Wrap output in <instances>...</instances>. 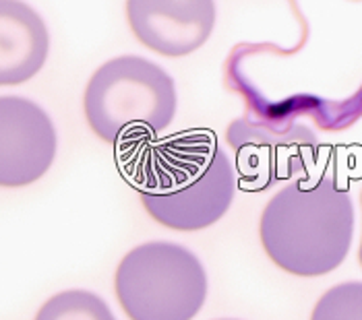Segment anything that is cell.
I'll return each instance as SVG.
<instances>
[{
    "instance_id": "1",
    "label": "cell",
    "mask_w": 362,
    "mask_h": 320,
    "mask_svg": "<svg viewBox=\"0 0 362 320\" xmlns=\"http://www.w3.org/2000/svg\"><path fill=\"white\" fill-rule=\"evenodd\" d=\"M129 170L151 219L174 232L205 230L234 201L236 178L228 153L207 131L143 145Z\"/></svg>"
},
{
    "instance_id": "2",
    "label": "cell",
    "mask_w": 362,
    "mask_h": 320,
    "mask_svg": "<svg viewBox=\"0 0 362 320\" xmlns=\"http://www.w3.org/2000/svg\"><path fill=\"white\" fill-rule=\"evenodd\" d=\"M261 244L281 271L321 277L339 267L354 238V205L334 178H300L265 205Z\"/></svg>"
},
{
    "instance_id": "3",
    "label": "cell",
    "mask_w": 362,
    "mask_h": 320,
    "mask_svg": "<svg viewBox=\"0 0 362 320\" xmlns=\"http://www.w3.org/2000/svg\"><path fill=\"white\" fill-rule=\"evenodd\" d=\"M89 129L110 145L143 143L174 120L176 87L162 66L143 56L104 62L87 83L83 97Z\"/></svg>"
},
{
    "instance_id": "4",
    "label": "cell",
    "mask_w": 362,
    "mask_h": 320,
    "mask_svg": "<svg viewBox=\"0 0 362 320\" xmlns=\"http://www.w3.org/2000/svg\"><path fill=\"white\" fill-rule=\"evenodd\" d=\"M114 290L131 320H193L207 297V273L189 248L147 242L120 261Z\"/></svg>"
},
{
    "instance_id": "5",
    "label": "cell",
    "mask_w": 362,
    "mask_h": 320,
    "mask_svg": "<svg viewBox=\"0 0 362 320\" xmlns=\"http://www.w3.org/2000/svg\"><path fill=\"white\" fill-rule=\"evenodd\" d=\"M58 136L42 106L21 95H0V186L37 182L54 163Z\"/></svg>"
},
{
    "instance_id": "6",
    "label": "cell",
    "mask_w": 362,
    "mask_h": 320,
    "mask_svg": "<svg viewBox=\"0 0 362 320\" xmlns=\"http://www.w3.org/2000/svg\"><path fill=\"white\" fill-rule=\"evenodd\" d=\"M127 17L145 48L180 58L209 40L218 13L214 0H127Z\"/></svg>"
},
{
    "instance_id": "7",
    "label": "cell",
    "mask_w": 362,
    "mask_h": 320,
    "mask_svg": "<svg viewBox=\"0 0 362 320\" xmlns=\"http://www.w3.org/2000/svg\"><path fill=\"white\" fill-rule=\"evenodd\" d=\"M48 52L50 35L40 13L23 0H0V85L33 79Z\"/></svg>"
},
{
    "instance_id": "8",
    "label": "cell",
    "mask_w": 362,
    "mask_h": 320,
    "mask_svg": "<svg viewBox=\"0 0 362 320\" xmlns=\"http://www.w3.org/2000/svg\"><path fill=\"white\" fill-rule=\"evenodd\" d=\"M35 320H116L100 295L85 290H69L52 295L35 314Z\"/></svg>"
},
{
    "instance_id": "9",
    "label": "cell",
    "mask_w": 362,
    "mask_h": 320,
    "mask_svg": "<svg viewBox=\"0 0 362 320\" xmlns=\"http://www.w3.org/2000/svg\"><path fill=\"white\" fill-rule=\"evenodd\" d=\"M310 320H362V281L334 285L319 297Z\"/></svg>"
},
{
    "instance_id": "10",
    "label": "cell",
    "mask_w": 362,
    "mask_h": 320,
    "mask_svg": "<svg viewBox=\"0 0 362 320\" xmlns=\"http://www.w3.org/2000/svg\"><path fill=\"white\" fill-rule=\"evenodd\" d=\"M361 205H362V194H361ZM358 261H361V265H362V238H361V248H358Z\"/></svg>"
},
{
    "instance_id": "11",
    "label": "cell",
    "mask_w": 362,
    "mask_h": 320,
    "mask_svg": "<svg viewBox=\"0 0 362 320\" xmlns=\"http://www.w3.org/2000/svg\"><path fill=\"white\" fill-rule=\"evenodd\" d=\"M223 320H228V319H223Z\"/></svg>"
}]
</instances>
